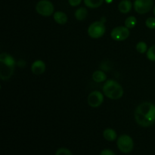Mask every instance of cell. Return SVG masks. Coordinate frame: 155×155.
<instances>
[{
	"label": "cell",
	"mask_w": 155,
	"mask_h": 155,
	"mask_svg": "<svg viewBox=\"0 0 155 155\" xmlns=\"http://www.w3.org/2000/svg\"><path fill=\"white\" fill-rule=\"evenodd\" d=\"M134 117L141 127H151L155 123V104L148 101L142 103L136 108Z\"/></svg>",
	"instance_id": "cell-1"
},
{
	"label": "cell",
	"mask_w": 155,
	"mask_h": 155,
	"mask_svg": "<svg viewBox=\"0 0 155 155\" xmlns=\"http://www.w3.org/2000/svg\"><path fill=\"white\" fill-rule=\"evenodd\" d=\"M102 90L104 95L110 99H120L124 95V89L122 86L117 82L113 80L106 81L103 85Z\"/></svg>",
	"instance_id": "cell-2"
},
{
	"label": "cell",
	"mask_w": 155,
	"mask_h": 155,
	"mask_svg": "<svg viewBox=\"0 0 155 155\" xmlns=\"http://www.w3.org/2000/svg\"><path fill=\"white\" fill-rule=\"evenodd\" d=\"M117 145L120 151L124 154H129L132 152L134 148V142L131 136L124 134L117 138Z\"/></svg>",
	"instance_id": "cell-3"
},
{
	"label": "cell",
	"mask_w": 155,
	"mask_h": 155,
	"mask_svg": "<svg viewBox=\"0 0 155 155\" xmlns=\"http://www.w3.org/2000/svg\"><path fill=\"white\" fill-rule=\"evenodd\" d=\"M106 31L104 23L101 21H95L88 27V34L92 39H99L104 36Z\"/></svg>",
	"instance_id": "cell-4"
},
{
	"label": "cell",
	"mask_w": 155,
	"mask_h": 155,
	"mask_svg": "<svg viewBox=\"0 0 155 155\" xmlns=\"http://www.w3.org/2000/svg\"><path fill=\"white\" fill-rule=\"evenodd\" d=\"M36 11L42 16L49 17L54 13V5L49 0H40L36 4Z\"/></svg>",
	"instance_id": "cell-5"
},
{
	"label": "cell",
	"mask_w": 155,
	"mask_h": 155,
	"mask_svg": "<svg viewBox=\"0 0 155 155\" xmlns=\"http://www.w3.org/2000/svg\"><path fill=\"white\" fill-rule=\"evenodd\" d=\"M130 29L127 28L125 26H119L114 27L110 32V36L114 41L121 42L124 41L130 36Z\"/></svg>",
	"instance_id": "cell-6"
},
{
	"label": "cell",
	"mask_w": 155,
	"mask_h": 155,
	"mask_svg": "<svg viewBox=\"0 0 155 155\" xmlns=\"http://www.w3.org/2000/svg\"><path fill=\"white\" fill-rule=\"evenodd\" d=\"M154 2L153 0H135L133 7L138 14H147L152 9Z\"/></svg>",
	"instance_id": "cell-7"
},
{
	"label": "cell",
	"mask_w": 155,
	"mask_h": 155,
	"mask_svg": "<svg viewBox=\"0 0 155 155\" xmlns=\"http://www.w3.org/2000/svg\"><path fill=\"white\" fill-rule=\"evenodd\" d=\"M104 101V95L99 91H93L88 96V104L90 107H98Z\"/></svg>",
	"instance_id": "cell-8"
},
{
	"label": "cell",
	"mask_w": 155,
	"mask_h": 155,
	"mask_svg": "<svg viewBox=\"0 0 155 155\" xmlns=\"http://www.w3.org/2000/svg\"><path fill=\"white\" fill-rule=\"evenodd\" d=\"M1 64V63H0ZM15 70V67L8 66L1 64L0 66V78L2 80H7L12 76Z\"/></svg>",
	"instance_id": "cell-9"
},
{
	"label": "cell",
	"mask_w": 155,
	"mask_h": 155,
	"mask_svg": "<svg viewBox=\"0 0 155 155\" xmlns=\"http://www.w3.org/2000/svg\"><path fill=\"white\" fill-rule=\"evenodd\" d=\"M45 69H46V66H45V62L41 60L35 61L31 65L32 73L36 75L42 74L45 71Z\"/></svg>",
	"instance_id": "cell-10"
},
{
	"label": "cell",
	"mask_w": 155,
	"mask_h": 155,
	"mask_svg": "<svg viewBox=\"0 0 155 155\" xmlns=\"http://www.w3.org/2000/svg\"><path fill=\"white\" fill-rule=\"evenodd\" d=\"M0 63L11 67H15V64H16L14 58L7 53H2L0 54Z\"/></svg>",
	"instance_id": "cell-11"
},
{
	"label": "cell",
	"mask_w": 155,
	"mask_h": 155,
	"mask_svg": "<svg viewBox=\"0 0 155 155\" xmlns=\"http://www.w3.org/2000/svg\"><path fill=\"white\" fill-rule=\"evenodd\" d=\"M132 8H133V3L130 0H122L118 5V9L123 14L129 13Z\"/></svg>",
	"instance_id": "cell-12"
},
{
	"label": "cell",
	"mask_w": 155,
	"mask_h": 155,
	"mask_svg": "<svg viewBox=\"0 0 155 155\" xmlns=\"http://www.w3.org/2000/svg\"><path fill=\"white\" fill-rule=\"evenodd\" d=\"M53 18H54V21L61 25H64L68 21V16L66 14L63 12H60V11L54 12L53 15Z\"/></svg>",
	"instance_id": "cell-13"
},
{
	"label": "cell",
	"mask_w": 155,
	"mask_h": 155,
	"mask_svg": "<svg viewBox=\"0 0 155 155\" xmlns=\"http://www.w3.org/2000/svg\"><path fill=\"white\" fill-rule=\"evenodd\" d=\"M103 137L104 138L105 140L108 141V142H114L117 138V135L116 131L114 130L107 128L103 132Z\"/></svg>",
	"instance_id": "cell-14"
},
{
	"label": "cell",
	"mask_w": 155,
	"mask_h": 155,
	"mask_svg": "<svg viewBox=\"0 0 155 155\" xmlns=\"http://www.w3.org/2000/svg\"><path fill=\"white\" fill-rule=\"evenodd\" d=\"M74 16H75L76 19L79 21H84L88 16V11L86 8L80 7L76 10L75 13H74Z\"/></svg>",
	"instance_id": "cell-15"
},
{
	"label": "cell",
	"mask_w": 155,
	"mask_h": 155,
	"mask_svg": "<svg viewBox=\"0 0 155 155\" xmlns=\"http://www.w3.org/2000/svg\"><path fill=\"white\" fill-rule=\"evenodd\" d=\"M106 79H107V76L105 73L102 71H96L92 74V80L95 83H102L105 81Z\"/></svg>",
	"instance_id": "cell-16"
},
{
	"label": "cell",
	"mask_w": 155,
	"mask_h": 155,
	"mask_svg": "<svg viewBox=\"0 0 155 155\" xmlns=\"http://www.w3.org/2000/svg\"><path fill=\"white\" fill-rule=\"evenodd\" d=\"M83 2L86 7L94 9L98 8L100 6H101L104 0H83Z\"/></svg>",
	"instance_id": "cell-17"
},
{
	"label": "cell",
	"mask_w": 155,
	"mask_h": 155,
	"mask_svg": "<svg viewBox=\"0 0 155 155\" xmlns=\"http://www.w3.org/2000/svg\"><path fill=\"white\" fill-rule=\"evenodd\" d=\"M136 24H137V19L135 18L134 16H130L125 20V27H127L129 29H133L136 27Z\"/></svg>",
	"instance_id": "cell-18"
},
{
	"label": "cell",
	"mask_w": 155,
	"mask_h": 155,
	"mask_svg": "<svg viewBox=\"0 0 155 155\" xmlns=\"http://www.w3.org/2000/svg\"><path fill=\"white\" fill-rule=\"evenodd\" d=\"M136 50L138 52L141 53V54H145L148 51V45L145 42H139L136 44Z\"/></svg>",
	"instance_id": "cell-19"
},
{
	"label": "cell",
	"mask_w": 155,
	"mask_h": 155,
	"mask_svg": "<svg viewBox=\"0 0 155 155\" xmlns=\"http://www.w3.org/2000/svg\"><path fill=\"white\" fill-rule=\"evenodd\" d=\"M147 58L151 61H155V45H151L146 52Z\"/></svg>",
	"instance_id": "cell-20"
},
{
	"label": "cell",
	"mask_w": 155,
	"mask_h": 155,
	"mask_svg": "<svg viewBox=\"0 0 155 155\" xmlns=\"http://www.w3.org/2000/svg\"><path fill=\"white\" fill-rule=\"evenodd\" d=\"M145 25L148 28L151 29V30H154L155 29V18L154 17H151V18H147L145 21Z\"/></svg>",
	"instance_id": "cell-21"
},
{
	"label": "cell",
	"mask_w": 155,
	"mask_h": 155,
	"mask_svg": "<svg viewBox=\"0 0 155 155\" xmlns=\"http://www.w3.org/2000/svg\"><path fill=\"white\" fill-rule=\"evenodd\" d=\"M54 155H73L72 152L66 148H60L56 151Z\"/></svg>",
	"instance_id": "cell-22"
},
{
	"label": "cell",
	"mask_w": 155,
	"mask_h": 155,
	"mask_svg": "<svg viewBox=\"0 0 155 155\" xmlns=\"http://www.w3.org/2000/svg\"><path fill=\"white\" fill-rule=\"evenodd\" d=\"M82 0H68V3L72 7H76V6H78L79 5H80Z\"/></svg>",
	"instance_id": "cell-23"
},
{
	"label": "cell",
	"mask_w": 155,
	"mask_h": 155,
	"mask_svg": "<svg viewBox=\"0 0 155 155\" xmlns=\"http://www.w3.org/2000/svg\"><path fill=\"white\" fill-rule=\"evenodd\" d=\"M99 155H116V154L110 149H104L101 151Z\"/></svg>",
	"instance_id": "cell-24"
},
{
	"label": "cell",
	"mask_w": 155,
	"mask_h": 155,
	"mask_svg": "<svg viewBox=\"0 0 155 155\" xmlns=\"http://www.w3.org/2000/svg\"><path fill=\"white\" fill-rule=\"evenodd\" d=\"M104 2H107V4H110V3L113 2V0H104Z\"/></svg>",
	"instance_id": "cell-25"
},
{
	"label": "cell",
	"mask_w": 155,
	"mask_h": 155,
	"mask_svg": "<svg viewBox=\"0 0 155 155\" xmlns=\"http://www.w3.org/2000/svg\"><path fill=\"white\" fill-rule=\"evenodd\" d=\"M154 16H155V5H154Z\"/></svg>",
	"instance_id": "cell-26"
}]
</instances>
